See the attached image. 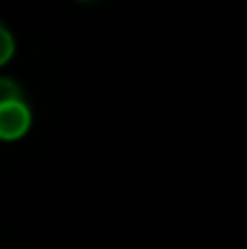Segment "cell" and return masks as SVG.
Instances as JSON below:
<instances>
[{
    "instance_id": "obj_3",
    "label": "cell",
    "mask_w": 247,
    "mask_h": 249,
    "mask_svg": "<svg viewBox=\"0 0 247 249\" xmlns=\"http://www.w3.org/2000/svg\"><path fill=\"white\" fill-rule=\"evenodd\" d=\"M15 53V41H12V34L0 24V66H5Z\"/></svg>"
},
{
    "instance_id": "obj_2",
    "label": "cell",
    "mask_w": 247,
    "mask_h": 249,
    "mask_svg": "<svg viewBox=\"0 0 247 249\" xmlns=\"http://www.w3.org/2000/svg\"><path fill=\"white\" fill-rule=\"evenodd\" d=\"M10 102H22V89L17 87V83L0 78V107L10 104Z\"/></svg>"
},
{
    "instance_id": "obj_1",
    "label": "cell",
    "mask_w": 247,
    "mask_h": 249,
    "mask_svg": "<svg viewBox=\"0 0 247 249\" xmlns=\"http://www.w3.org/2000/svg\"><path fill=\"white\" fill-rule=\"evenodd\" d=\"M32 121V114L24 102H10L0 107V138L2 141H17L27 133Z\"/></svg>"
}]
</instances>
